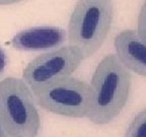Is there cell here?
I'll use <instances>...</instances> for the list:
<instances>
[{
    "label": "cell",
    "instance_id": "1",
    "mask_svg": "<svg viewBox=\"0 0 146 137\" xmlns=\"http://www.w3.org/2000/svg\"><path fill=\"white\" fill-rule=\"evenodd\" d=\"M91 107L86 118L96 125L116 119L126 107L132 87V74L109 54L98 63L91 78Z\"/></svg>",
    "mask_w": 146,
    "mask_h": 137
},
{
    "label": "cell",
    "instance_id": "2",
    "mask_svg": "<svg viewBox=\"0 0 146 137\" xmlns=\"http://www.w3.org/2000/svg\"><path fill=\"white\" fill-rule=\"evenodd\" d=\"M114 18L113 0H78L68 25L69 46L91 57L104 45Z\"/></svg>",
    "mask_w": 146,
    "mask_h": 137
},
{
    "label": "cell",
    "instance_id": "3",
    "mask_svg": "<svg viewBox=\"0 0 146 137\" xmlns=\"http://www.w3.org/2000/svg\"><path fill=\"white\" fill-rule=\"evenodd\" d=\"M0 122L11 137H36L41 117L33 91L25 80L6 77L0 81Z\"/></svg>",
    "mask_w": 146,
    "mask_h": 137
},
{
    "label": "cell",
    "instance_id": "4",
    "mask_svg": "<svg viewBox=\"0 0 146 137\" xmlns=\"http://www.w3.org/2000/svg\"><path fill=\"white\" fill-rule=\"evenodd\" d=\"M36 104L50 113L69 118H86L91 107L87 82L73 76L62 78L33 92Z\"/></svg>",
    "mask_w": 146,
    "mask_h": 137
},
{
    "label": "cell",
    "instance_id": "5",
    "mask_svg": "<svg viewBox=\"0 0 146 137\" xmlns=\"http://www.w3.org/2000/svg\"><path fill=\"white\" fill-rule=\"evenodd\" d=\"M82 60L81 54L74 47H61L33 59L23 69V79L35 92L52 82L71 76Z\"/></svg>",
    "mask_w": 146,
    "mask_h": 137
},
{
    "label": "cell",
    "instance_id": "6",
    "mask_svg": "<svg viewBox=\"0 0 146 137\" xmlns=\"http://www.w3.org/2000/svg\"><path fill=\"white\" fill-rule=\"evenodd\" d=\"M116 56L124 67L138 75H146V39L135 30L120 32L114 41Z\"/></svg>",
    "mask_w": 146,
    "mask_h": 137
},
{
    "label": "cell",
    "instance_id": "7",
    "mask_svg": "<svg viewBox=\"0 0 146 137\" xmlns=\"http://www.w3.org/2000/svg\"><path fill=\"white\" fill-rule=\"evenodd\" d=\"M65 40V30L58 27L43 25L19 32L11 39L10 46L19 51H43L58 48Z\"/></svg>",
    "mask_w": 146,
    "mask_h": 137
},
{
    "label": "cell",
    "instance_id": "8",
    "mask_svg": "<svg viewBox=\"0 0 146 137\" xmlns=\"http://www.w3.org/2000/svg\"><path fill=\"white\" fill-rule=\"evenodd\" d=\"M124 137H146V111L143 109L128 126Z\"/></svg>",
    "mask_w": 146,
    "mask_h": 137
},
{
    "label": "cell",
    "instance_id": "9",
    "mask_svg": "<svg viewBox=\"0 0 146 137\" xmlns=\"http://www.w3.org/2000/svg\"><path fill=\"white\" fill-rule=\"evenodd\" d=\"M137 33L146 39V11H145V5H142L141 9H140V12L138 14V19H137Z\"/></svg>",
    "mask_w": 146,
    "mask_h": 137
},
{
    "label": "cell",
    "instance_id": "10",
    "mask_svg": "<svg viewBox=\"0 0 146 137\" xmlns=\"http://www.w3.org/2000/svg\"><path fill=\"white\" fill-rule=\"evenodd\" d=\"M6 65H7V56L5 54L4 50L0 47V75L4 72Z\"/></svg>",
    "mask_w": 146,
    "mask_h": 137
},
{
    "label": "cell",
    "instance_id": "11",
    "mask_svg": "<svg viewBox=\"0 0 146 137\" xmlns=\"http://www.w3.org/2000/svg\"><path fill=\"white\" fill-rule=\"evenodd\" d=\"M23 0H0V6H3V5H11L15 4V3L21 2Z\"/></svg>",
    "mask_w": 146,
    "mask_h": 137
},
{
    "label": "cell",
    "instance_id": "12",
    "mask_svg": "<svg viewBox=\"0 0 146 137\" xmlns=\"http://www.w3.org/2000/svg\"><path fill=\"white\" fill-rule=\"evenodd\" d=\"M0 137H11L9 135V133L4 129V127H3L1 122H0Z\"/></svg>",
    "mask_w": 146,
    "mask_h": 137
}]
</instances>
